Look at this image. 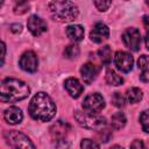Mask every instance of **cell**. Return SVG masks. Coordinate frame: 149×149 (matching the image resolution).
Here are the masks:
<instances>
[{
    "instance_id": "obj_32",
    "label": "cell",
    "mask_w": 149,
    "mask_h": 149,
    "mask_svg": "<svg viewBox=\"0 0 149 149\" xmlns=\"http://www.w3.org/2000/svg\"><path fill=\"white\" fill-rule=\"evenodd\" d=\"M146 30H147V34H146L144 41H146V47H147V49L149 50V28H148V29H146Z\"/></svg>"
},
{
    "instance_id": "obj_9",
    "label": "cell",
    "mask_w": 149,
    "mask_h": 149,
    "mask_svg": "<svg viewBox=\"0 0 149 149\" xmlns=\"http://www.w3.org/2000/svg\"><path fill=\"white\" fill-rule=\"evenodd\" d=\"M20 68L22 70H24L26 72H35L37 70V65H38V59L37 56L34 51H26L22 54L21 58H20Z\"/></svg>"
},
{
    "instance_id": "obj_34",
    "label": "cell",
    "mask_w": 149,
    "mask_h": 149,
    "mask_svg": "<svg viewBox=\"0 0 149 149\" xmlns=\"http://www.w3.org/2000/svg\"><path fill=\"white\" fill-rule=\"evenodd\" d=\"M147 5H148V6H149V1H147Z\"/></svg>"
},
{
    "instance_id": "obj_29",
    "label": "cell",
    "mask_w": 149,
    "mask_h": 149,
    "mask_svg": "<svg viewBox=\"0 0 149 149\" xmlns=\"http://www.w3.org/2000/svg\"><path fill=\"white\" fill-rule=\"evenodd\" d=\"M10 30H12L13 33H20V31L22 30V26H21L20 23H13V24L10 26Z\"/></svg>"
},
{
    "instance_id": "obj_20",
    "label": "cell",
    "mask_w": 149,
    "mask_h": 149,
    "mask_svg": "<svg viewBox=\"0 0 149 149\" xmlns=\"http://www.w3.org/2000/svg\"><path fill=\"white\" fill-rule=\"evenodd\" d=\"M98 55H99V58H100V61H101V63L104 65H108L111 63V61H112V51H111L109 45H104L101 49H99Z\"/></svg>"
},
{
    "instance_id": "obj_3",
    "label": "cell",
    "mask_w": 149,
    "mask_h": 149,
    "mask_svg": "<svg viewBox=\"0 0 149 149\" xmlns=\"http://www.w3.org/2000/svg\"><path fill=\"white\" fill-rule=\"evenodd\" d=\"M48 7L52 19L58 22H70L78 16V8L71 1H51Z\"/></svg>"
},
{
    "instance_id": "obj_24",
    "label": "cell",
    "mask_w": 149,
    "mask_h": 149,
    "mask_svg": "<svg viewBox=\"0 0 149 149\" xmlns=\"http://www.w3.org/2000/svg\"><path fill=\"white\" fill-rule=\"evenodd\" d=\"M140 123L146 133H149V111H143L140 115Z\"/></svg>"
},
{
    "instance_id": "obj_13",
    "label": "cell",
    "mask_w": 149,
    "mask_h": 149,
    "mask_svg": "<svg viewBox=\"0 0 149 149\" xmlns=\"http://www.w3.org/2000/svg\"><path fill=\"white\" fill-rule=\"evenodd\" d=\"M64 87L72 98H78L84 91V87L80 84V81L77 78H73V77H69L64 81Z\"/></svg>"
},
{
    "instance_id": "obj_22",
    "label": "cell",
    "mask_w": 149,
    "mask_h": 149,
    "mask_svg": "<svg viewBox=\"0 0 149 149\" xmlns=\"http://www.w3.org/2000/svg\"><path fill=\"white\" fill-rule=\"evenodd\" d=\"M79 52H80V50L77 44H70L64 49V56L69 59H73L76 57H78Z\"/></svg>"
},
{
    "instance_id": "obj_31",
    "label": "cell",
    "mask_w": 149,
    "mask_h": 149,
    "mask_svg": "<svg viewBox=\"0 0 149 149\" xmlns=\"http://www.w3.org/2000/svg\"><path fill=\"white\" fill-rule=\"evenodd\" d=\"M143 24H144L146 29H148V28H149V15L143 16Z\"/></svg>"
},
{
    "instance_id": "obj_23",
    "label": "cell",
    "mask_w": 149,
    "mask_h": 149,
    "mask_svg": "<svg viewBox=\"0 0 149 149\" xmlns=\"http://www.w3.org/2000/svg\"><path fill=\"white\" fill-rule=\"evenodd\" d=\"M111 100H112V104H113L115 107H123V106L126 105V99H125V97H123L120 92H115V93L112 95Z\"/></svg>"
},
{
    "instance_id": "obj_6",
    "label": "cell",
    "mask_w": 149,
    "mask_h": 149,
    "mask_svg": "<svg viewBox=\"0 0 149 149\" xmlns=\"http://www.w3.org/2000/svg\"><path fill=\"white\" fill-rule=\"evenodd\" d=\"M3 135L6 142L12 147V149H36L30 139L21 132L7 130Z\"/></svg>"
},
{
    "instance_id": "obj_7",
    "label": "cell",
    "mask_w": 149,
    "mask_h": 149,
    "mask_svg": "<svg viewBox=\"0 0 149 149\" xmlns=\"http://www.w3.org/2000/svg\"><path fill=\"white\" fill-rule=\"evenodd\" d=\"M104 107H105V100H104L102 95H100L99 93L88 94L83 101L84 111L86 113H90V114L97 115Z\"/></svg>"
},
{
    "instance_id": "obj_33",
    "label": "cell",
    "mask_w": 149,
    "mask_h": 149,
    "mask_svg": "<svg viewBox=\"0 0 149 149\" xmlns=\"http://www.w3.org/2000/svg\"><path fill=\"white\" fill-rule=\"evenodd\" d=\"M109 149H123L122 147H120V146H113L112 148H109Z\"/></svg>"
},
{
    "instance_id": "obj_10",
    "label": "cell",
    "mask_w": 149,
    "mask_h": 149,
    "mask_svg": "<svg viewBox=\"0 0 149 149\" xmlns=\"http://www.w3.org/2000/svg\"><path fill=\"white\" fill-rule=\"evenodd\" d=\"M134 59L130 56V54L125 51H116L114 55V64L118 70L121 72H129L133 68Z\"/></svg>"
},
{
    "instance_id": "obj_21",
    "label": "cell",
    "mask_w": 149,
    "mask_h": 149,
    "mask_svg": "<svg viewBox=\"0 0 149 149\" xmlns=\"http://www.w3.org/2000/svg\"><path fill=\"white\" fill-rule=\"evenodd\" d=\"M142 97H143V93L137 87H132V88H129L127 91V99L132 104H136V102L141 101L142 100Z\"/></svg>"
},
{
    "instance_id": "obj_11",
    "label": "cell",
    "mask_w": 149,
    "mask_h": 149,
    "mask_svg": "<svg viewBox=\"0 0 149 149\" xmlns=\"http://www.w3.org/2000/svg\"><path fill=\"white\" fill-rule=\"evenodd\" d=\"M109 36V29L108 27L102 23V22H98L93 26V29L90 33V38L92 42L94 43H101L102 41L107 40Z\"/></svg>"
},
{
    "instance_id": "obj_2",
    "label": "cell",
    "mask_w": 149,
    "mask_h": 149,
    "mask_svg": "<svg viewBox=\"0 0 149 149\" xmlns=\"http://www.w3.org/2000/svg\"><path fill=\"white\" fill-rule=\"evenodd\" d=\"M30 93L29 86L19 79L6 78L1 81L0 99L2 102H16L27 98Z\"/></svg>"
},
{
    "instance_id": "obj_18",
    "label": "cell",
    "mask_w": 149,
    "mask_h": 149,
    "mask_svg": "<svg viewBox=\"0 0 149 149\" xmlns=\"http://www.w3.org/2000/svg\"><path fill=\"white\" fill-rule=\"evenodd\" d=\"M106 81L109 85L118 86V85H121L123 83V78L121 76H119L113 69H107L106 70Z\"/></svg>"
},
{
    "instance_id": "obj_19",
    "label": "cell",
    "mask_w": 149,
    "mask_h": 149,
    "mask_svg": "<svg viewBox=\"0 0 149 149\" xmlns=\"http://www.w3.org/2000/svg\"><path fill=\"white\" fill-rule=\"evenodd\" d=\"M126 121H127V119H126L125 114L122 112H118V113L112 115V118H111V126L114 129H121V128L125 127Z\"/></svg>"
},
{
    "instance_id": "obj_30",
    "label": "cell",
    "mask_w": 149,
    "mask_h": 149,
    "mask_svg": "<svg viewBox=\"0 0 149 149\" xmlns=\"http://www.w3.org/2000/svg\"><path fill=\"white\" fill-rule=\"evenodd\" d=\"M1 50H2V52H1V65H2L3 61H5V55H6V45L3 42H1Z\"/></svg>"
},
{
    "instance_id": "obj_25",
    "label": "cell",
    "mask_w": 149,
    "mask_h": 149,
    "mask_svg": "<svg viewBox=\"0 0 149 149\" xmlns=\"http://www.w3.org/2000/svg\"><path fill=\"white\" fill-rule=\"evenodd\" d=\"M80 149H100L98 143L90 139H84L80 142Z\"/></svg>"
},
{
    "instance_id": "obj_8",
    "label": "cell",
    "mask_w": 149,
    "mask_h": 149,
    "mask_svg": "<svg viewBox=\"0 0 149 149\" xmlns=\"http://www.w3.org/2000/svg\"><path fill=\"white\" fill-rule=\"evenodd\" d=\"M123 44L132 51H139L141 45V34L136 28H127L122 34Z\"/></svg>"
},
{
    "instance_id": "obj_15",
    "label": "cell",
    "mask_w": 149,
    "mask_h": 149,
    "mask_svg": "<svg viewBox=\"0 0 149 149\" xmlns=\"http://www.w3.org/2000/svg\"><path fill=\"white\" fill-rule=\"evenodd\" d=\"M97 68L92 63H86L80 68V74L85 84H91L97 77Z\"/></svg>"
},
{
    "instance_id": "obj_27",
    "label": "cell",
    "mask_w": 149,
    "mask_h": 149,
    "mask_svg": "<svg viewBox=\"0 0 149 149\" xmlns=\"http://www.w3.org/2000/svg\"><path fill=\"white\" fill-rule=\"evenodd\" d=\"M29 5L27 2H19L15 7H14V13L15 14H23L28 10Z\"/></svg>"
},
{
    "instance_id": "obj_1",
    "label": "cell",
    "mask_w": 149,
    "mask_h": 149,
    "mask_svg": "<svg viewBox=\"0 0 149 149\" xmlns=\"http://www.w3.org/2000/svg\"><path fill=\"white\" fill-rule=\"evenodd\" d=\"M28 109L33 119L38 121H49L56 113V105L50 95L44 92H38L30 100Z\"/></svg>"
},
{
    "instance_id": "obj_28",
    "label": "cell",
    "mask_w": 149,
    "mask_h": 149,
    "mask_svg": "<svg viewBox=\"0 0 149 149\" xmlns=\"http://www.w3.org/2000/svg\"><path fill=\"white\" fill-rule=\"evenodd\" d=\"M130 149H147V147L141 140H134L130 144Z\"/></svg>"
},
{
    "instance_id": "obj_4",
    "label": "cell",
    "mask_w": 149,
    "mask_h": 149,
    "mask_svg": "<svg viewBox=\"0 0 149 149\" xmlns=\"http://www.w3.org/2000/svg\"><path fill=\"white\" fill-rule=\"evenodd\" d=\"M70 130H71V127L61 120L51 126L50 134H51L52 143L57 149H68L70 147V143H71L69 139Z\"/></svg>"
},
{
    "instance_id": "obj_12",
    "label": "cell",
    "mask_w": 149,
    "mask_h": 149,
    "mask_svg": "<svg viewBox=\"0 0 149 149\" xmlns=\"http://www.w3.org/2000/svg\"><path fill=\"white\" fill-rule=\"evenodd\" d=\"M27 26L29 31L34 36H40L44 31H47V23L37 15H31L27 21Z\"/></svg>"
},
{
    "instance_id": "obj_16",
    "label": "cell",
    "mask_w": 149,
    "mask_h": 149,
    "mask_svg": "<svg viewBox=\"0 0 149 149\" xmlns=\"http://www.w3.org/2000/svg\"><path fill=\"white\" fill-rule=\"evenodd\" d=\"M137 65L141 71V73H140L141 81L148 83L149 81V56H147V55L140 56V58L137 61Z\"/></svg>"
},
{
    "instance_id": "obj_5",
    "label": "cell",
    "mask_w": 149,
    "mask_h": 149,
    "mask_svg": "<svg viewBox=\"0 0 149 149\" xmlns=\"http://www.w3.org/2000/svg\"><path fill=\"white\" fill-rule=\"evenodd\" d=\"M74 118L77 120V122L87 129H95V130H100L106 128V120L105 118L98 116L95 114H90L86 112H81V111H76L74 113Z\"/></svg>"
},
{
    "instance_id": "obj_26",
    "label": "cell",
    "mask_w": 149,
    "mask_h": 149,
    "mask_svg": "<svg viewBox=\"0 0 149 149\" xmlns=\"http://www.w3.org/2000/svg\"><path fill=\"white\" fill-rule=\"evenodd\" d=\"M94 3V6L97 7V9H99L100 12H105L106 9H108V7L112 5V1H94L93 2Z\"/></svg>"
},
{
    "instance_id": "obj_17",
    "label": "cell",
    "mask_w": 149,
    "mask_h": 149,
    "mask_svg": "<svg viewBox=\"0 0 149 149\" xmlns=\"http://www.w3.org/2000/svg\"><path fill=\"white\" fill-rule=\"evenodd\" d=\"M65 33L72 42H79L84 38V28L80 24H72L66 27Z\"/></svg>"
},
{
    "instance_id": "obj_14",
    "label": "cell",
    "mask_w": 149,
    "mask_h": 149,
    "mask_svg": "<svg viewBox=\"0 0 149 149\" xmlns=\"http://www.w3.org/2000/svg\"><path fill=\"white\" fill-rule=\"evenodd\" d=\"M3 119L9 125H17V123H20L22 121L23 114H22V111L19 107L12 106V107L7 108L3 112Z\"/></svg>"
}]
</instances>
